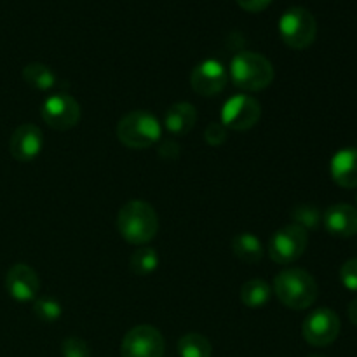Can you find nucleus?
<instances>
[{"instance_id": "f257e3e1", "label": "nucleus", "mask_w": 357, "mask_h": 357, "mask_svg": "<svg viewBox=\"0 0 357 357\" xmlns=\"http://www.w3.org/2000/svg\"><path fill=\"white\" fill-rule=\"evenodd\" d=\"M117 229L129 244H146L159 230V218L152 204L145 201H129L117 215Z\"/></svg>"}, {"instance_id": "f03ea898", "label": "nucleus", "mask_w": 357, "mask_h": 357, "mask_svg": "<svg viewBox=\"0 0 357 357\" xmlns=\"http://www.w3.org/2000/svg\"><path fill=\"white\" fill-rule=\"evenodd\" d=\"M274 291L279 302L293 310L309 309L319 295L312 275L303 268H286L274 279Z\"/></svg>"}, {"instance_id": "7ed1b4c3", "label": "nucleus", "mask_w": 357, "mask_h": 357, "mask_svg": "<svg viewBox=\"0 0 357 357\" xmlns=\"http://www.w3.org/2000/svg\"><path fill=\"white\" fill-rule=\"evenodd\" d=\"M229 75L236 87L250 91V93H257V91L271 86L275 73L272 63L264 54L243 51L234 56L232 61H230Z\"/></svg>"}, {"instance_id": "20e7f679", "label": "nucleus", "mask_w": 357, "mask_h": 357, "mask_svg": "<svg viewBox=\"0 0 357 357\" xmlns=\"http://www.w3.org/2000/svg\"><path fill=\"white\" fill-rule=\"evenodd\" d=\"M162 126L159 119L146 110H132L117 124V138L128 149L145 150L160 142Z\"/></svg>"}, {"instance_id": "39448f33", "label": "nucleus", "mask_w": 357, "mask_h": 357, "mask_svg": "<svg viewBox=\"0 0 357 357\" xmlns=\"http://www.w3.org/2000/svg\"><path fill=\"white\" fill-rule=\"evenodd\" d=\"M279 33L291 49H307L317 35V21L309 9L293 6L282 13L279 20Z\"/></svg>"}, {"instance_id": "423d86ee", "label": "nucleus", "mask_w": 357, "mask_h": 357, "mask_svg": "<svg viewBox=\"0 0 357 357\" xmlns=\"http://www.w3.org/2000/svg\"><path fill=\"white\" fill-rule=\"evenodd\" d=\"M307 244H309L307 230L291 223V225L279 229L272 236L271 244H268V255H271L272 261H275V264L288 265L298 260L305 253Z\"/></svg>"}, {"instance_id": "0eeeda50", "label": "nucleus", "mask_w": 357, "mask_h": 357, "mask_svg": "<svg viewBox=\"0 0 357 357\" xmlns=\"http://www.w3.org/2000/svg\"><path fill=\"white\" fill-rule=\"evenodd\" d=\"M166 342L162 333L150 324H139L122 338V357H162Z\"/></svg>"}, {"instance_id": "6e6552de", "label": "nucleus", "mask_w": 357, "mask_h": 357, "mask_svg": "<svg viewBox=\"0 0 357 357\" xmlns=\"http://www.w3.org/2000/svg\"><path fill=\"white\" fill-rule=\"evenodd\" d=\"M261 117V107L248 94H236L229 98L222 108V124L234 131H248Z\"/></svg>"}, {"instance_id": "1a4fd4ad", "label": "nucleus", "mask_w": 357, "mask_h": 357, "mask_svg": "<svg viewBox=\"0 0 357 357\" xmlns=\"http://www.w3.org/2000/svg\"><path fill=\"white\" fill-rule=\"evenodd\" d=\"M340 319L331 309H317L302 324V335L307 344L314 347H326L340 335Z\"/></svg>"}, {"instance_id": "9d476101", "label": "nucleus", "mask_w": 357, "mask_h": 357, "mask_svg": "<svg viewBox=\"0 0 357 357\" xmlns=\"http://www.w3.org/2000/svg\"><path fill=\"white\" fill-rule=\"evenodd\" d=\"M42 119L49 128L66 131L80 121V105L70 94H52L42 105Z\"/></svg>"}, {"instance_id": "9b49d317", "label": "nucleus", "mask_w": 357, "mask_h": 357, "mask_svg": "<svg viewBox=\"0 0 357 357\" xmlns=\"http://www.w3.org/2000/svg\"><path fill=\"white\" fill-rule=\"evenodd\" d=\"M227 80L229 73L218 59H204L190 73V86L199 96H215L222 93Z\"/></svg>"}, {"instance_id": "f8f14e48", "label": "nucleus", "mask_w": 357, "mask_h": 357, "mask_svg": "<svg viewBox=\"0 0 357 357\" xmlns=\"http://www.w3.org/2000/svg\"><path fill=\"white\" fill-rule=\"evenodd\" d=\"M6 288L16 302H31L37 298L40 281L33 268L24 264H16L7 272Z\"/></svg>"}, {"instance_id": "ddd939ff", "label": "nucleus", "mask_w": 357, "mask_h": 357, "mask_svg": "<svg viewBox=\"0 0 357 357\" xmlns=\"http://www.w3.org/2000/svg\"><path fill=\"white\" fill-rule=\"evenodd\" d=\"M42 145L44 138L40 128L35 124H21L10 136L9 150L17 162H30L42 152Z\"/></svg>"}, {"instance_id": "4468645a", "label": "nucleus", "mask_w": 357, "mask_h": 357, "mask_svg": "<svg viewBox=\"0 0 357 357\" xmlns=\"http://www.w3.org/2000/svg\"><path fill=\"white\" fill-rule=\"evenodd\" d=\"M324 229L335 237L347 239L357 234V209L351 204H335L323 216Z\"/></svg>"}, {"instance_id": "2eb2a0df", "label": "nucleus", "mask_w": 357, "mask_h": 357, "mask_svg": "<svg viewBox=\"0 0 357 357\" xmlns=\"http://www.w3.org/2000/svg\"><path fill=\"white\" fill-rule=\"evenodd\" d=\"M330 173L335 183L344 188L357 187V149H342L333 155Z\"/></svg>"}, {"instance_id": "dca6fc26", "label": "nucleus", "mask_w": 357, "mask_h": 357, "mask_svg": "<svg viewBox=\"0 0 357 357\" xmlns=\"http://www.w3.org/2000/svg\"><path fill=\"white\" fill-rule=\"evenodd\" d=\"M197 122V110L190 103L171 105L164 115V128L174 136H183Z\"/></svg>"}, {"instance_id": "f3484780", "label": "nucleus", "mask_w": 357, "mask_h": 357, "mask_svg": "<svg viewBox=\"0 0 357 357\" xmlns=\"http://www.w3.org/2000/svg\"><path fill=\"white\" fill-rule=\"evenodd\" d=\"M232 251L243 264H258L264 258V244L255 234H237L232 239Z\"/></svg>"}, {"instance_id": "a211bd4d", "label": "nucleus", "mask_w": 357, "mask_h": 357, "mask_svg": "<svg viewBox=\"0 0 357 357\" xmlns=\"http://www.w3.org/2000/svg\"><path fill=\"white\" fill-rule=\"evenodd\" d=\"M272 289L264 279H251L241 288V300L250 309H261L271 302Z\"/></svg>"}, {"instance_id": "6ab92c4d", "label": "nucleus", "mask_w": 357, "mask_h": 357, "mask_svg": "<svg viewBox=\"0 0 357 357\" xmlns=\"http://www.w3.org/2000/svg\"><path fill=\"white\" fill-rule=\"evenodd\" d=\"M23 79L28 86L38 91L51 89L56 84L54 72L47 65H42V63H30V65L24 66Z\"/></svg>"}, {"instance_id": "aec40b11", "label": "nucleus", "mask_w": 357, "mask_h": 357, "mask_svg": "<svg viewBox=\"0 0 357 357\" xmlns=\"http://www.w3.org/2000/svg\"><path fill=\"white\" fill-rule=\"evenodd\" d=\"M213 347L201 333H187L178 340L180 357H211Z\"/></svg>"}, {"instance_id": "412c9836", "label": "nucleus", "mask_w": 357, "mask_h": 357, "mask_svg": "<svg viewBox=\"0 0 357 357\" xmlns=\"http://www.w3.org/2000/svg\"><path fill=\"white\" fill-rule=\"evenodd\" d=\"M159 267V253L153 248H139L131 257V271L138 275H149Z\"/></svg>"}, {"instance_id": "4be33fe9", "label": "nucleus", "mask_w": 357, "mask_h": 357, "mask_svg": "<svg viewBox=\"0 0 357 357\" xmlns=\"http://www.w3.org/2000/svg\"><path fill=\"white\" fill-rule=\"evenodd\" d=\"M291 220L303 230H314L321 225V211L314 204H298L291 209Z\"/></svg>"}, {"instance_id": "5701e85b", "label": "nucleus", "mask_w": 357, "mask_h": 357, "mask_svg": "<svg viewBox=\"0 0 357 357\" xmlns=\"http://www.w3.org/2000/svg\"><path fill=\"white\" fill-rule=\"evenodd\" d=\"M33 314L44 323H54L61 317V303L51 296H40L33 302Z\"/></svg>"}, {"instance_id": "b1692460", "label": "nucleus", "mask_w": 357, "mask_h": 357, "mask_svg": "<svg viewBox=\"0 0 357 357\" xmlns=\"http://www.w3.org/2000/svg\"><path fill=\"white\" fill-rule=\"evenodd\" d=\"M63 357H91L89 345L77 337H68L61 344Z\"/></svg>"}, {"instance_id": "393cba45", "label": "nucleus", "mask_w": 357, "mask_h": 357, "mask_svg": "<svg viewBox=\"0 0 357 357\" xmlns=\"http://www.w3.org/2000/svg\"><path fill=\"white\" fill-rule=\"evenodd\" d=\"M340 281L349 291H357V258H351L342 265Z\"/></svg>"}, {"instance_id": "a878e982", "label": "nucleus", "mask_w": 357, "mask_h": 357, "mask_svg": "<svg viewBox=\"0 0 357 357\" xmlns=\"http://www.w3.org/2000/svg\"><path fill=\"white\" fill-rule=\"evenodd\" d=\"M204 139L211 146L223 145L227 139V128L222 122H211L204 131Z\"/></svg>"}, {"instance_id": "bb28decb", "label": "nucleus", "mask_w": 357, "mask_h": 357, "mask_svg": "<svg viewBox=\"0 0 357 357\" xmlns=\"http://www.w3.org/2000/svg\"><path fill=\"white\" fill-rule=\"evenodd\" d=\"M159 155L164 157V159H176L180 155V145L174 139H166L159 146Z\"/></svg>"}, {"instance_id": "cd10ccee", "label": "nucleus", "mask_w": 357, "mask_h": 357, "mask_svg": "<svg viewBox=\"0 0 357 357\" xmlns=\"http://www.w3.org/2000/svg\"><path fill=\"white\" fill-rule=\"evenodd\" d=\"M236 2L250 13H260V10L267 9L272 0H236Z\"/></svg>"}, {"instance_id": "c85d7f7f", "label": "nucleus", "mask_w": 357, "mask_h": 357, "mask_svg": "<svg viewBox=\"0 0 357 357\" xmlns=\"http://www.w3.org/2000/svg\"><path fill=\"white\" fill-rule=\"evenodd\" d=\"M349 319L354 326H357V298L352 300L351 305H349Z\"/></svg>"}, {"instance_id": "c756f323", "label": "nucleus", "mask_w": 357, "mask_h": 357, "mask_svg": "<svg viewBox=\"0 0 357 357\" xmlns=\"http://www.w3.org/2000/svg\"><path fill=\"white\" fill-rule=\"evenodd\" d=\"M309 357H324V356H309Z\"/></svg>"}, {"instance_id": "7c9ffc66", "label": "nucleus", "mask_w": 357, "mask_h": 357, "mask_svg": "<svg viewBox=\"0 0 357 357\" xmlns=\"http://www.w3.org/2000/svg\"><path fill=\"white\" fill-rule=\"evenodd\" d=\"M356 202H357V197H356Z\"/></svg>"}]
</instances>
